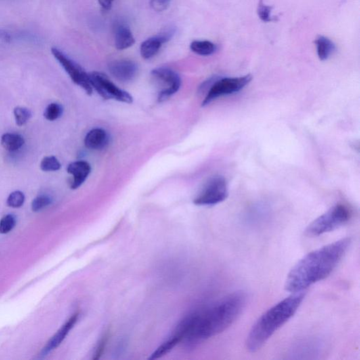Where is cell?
Instances as JSON below:
<instances>
[{
  "label": "cell",
  "mask_w": 360,
  "mask_h": 360,
  "mask_svg": "<svg viewBox=\"0 0 360 360\" xmlns=\"http://www.w3.org/2000/svg\"><path fill=\"white\" fill-rule=\"evenodd\" d=\"M246 302L244 292L229 294L186 317L175 333L185 340L186 346L196 347L230 327L246 307Z\"/></svg>",
  "instance_id": "1"
},
{
  "label": "cell",
  "mask_w": 360,
  "mask_h": 360,
  "mask_svg": "<svg viewBox=\"0 0 360 360\" xmlns=\"http://www.w3.org/2000/svg\"><path fill=\"white\" fill-rule=\"evenodd\" d=\"M351 243V238L346 237L305 255L289 272L285 289L292 294L304 292L326 279L341 261Z\"/></svg>",
  "instance_id": "2"
},
{
  "label": "cell",
  "mask_w": 360,
  "mask_h": 360,
  "mask_svg": "<svg viewBox=\"0 0 360 360\" xmlns=\"http://www.w3.org/2000/svg\"><path fill=\"white\" fill-rule=\"evenodd\" d=\"M304 292L292 294L262 314L249 331L246 348L250 352L261 349L276 331L290 320L304 299Z\"/></svg>",
  "instance_id": "3"
},
{
  "label": "cell",
  "mask_w": 360,
  "mask_h": 360,
  "mask_svg": "<svg viewBox=\"0 0 360 360\" xmlns=\"http://www.w3.org/2000/svg\"><path fill=\"white\" fill-rule=\"evenodd\" d=\"M352 216L349 207L343 204L335 205L312 222L306 228L304 235L308 237H316L331 232L347 224Z\"/></svg>",
  "instance_id": "4"
},
{
  "label": "cell",
  "mask_w": 360,
  "mask_h": 360,
  "mask_svg": "<svg viewBox=\"0 0 360 360\" xmlns=\"http://www.w3.org/2000/svg\"><path fill=\"white\" fill-rule=\"evenodd\" d=\"M89 78L93 89L105 100H115L125 103L133 102V97L128 92L115 85L102 73H90Z\"/></svg>",
  "instance_id": "5"
},
{
  "label": "cell",
  "mask_w": 360,
  "mask_h": 360,
  "mask_svg": "<svg viewBox=\"0 0 360 360\" xmlns=\"http://www.w3.org/2000/svg\"><path fill=\"white\" fill-rule=\"evenodd\" d=\"M229 195L227 180L223 176L210 178L193 200L197 206H214L226 200Z\"/></svg>",
  "instance_id": "6"
},
{
  "label": "cell",
  "mask_w": 360,
  "mask_h": 360,
  "mask_svg": "<svg viewBox=\"0 0 360 360\" xmlns=\"http://www.w3.org/2000/svg\"><path fill=\"white\" fill-rule=\"evenodd\" d=\"M151 78L158 87V101L164 102L177 93L182 85L179 75L172 69L158 68L151 73Z\"/></svg>",
  "instance_id": "7"
},
{
  "label": "cell",
  "mask_w": 360,
  "mask_h": 360,
  "mask_svg": "<svg viewBox=\"0 0 360 360\" xmlns=\"http://www.w3.org/2000/svg\"><path fill=\"white\" fill-rule=\"evenodd\" d=\"M252 80L251 75L237 78H225L217 80L210 87L202 103L203 106H208L219 97L239 93Z\"/></svg>",
  "instance_id": "8"
},
{
  "label": "cell",
  "mask_w": 360,
  "mask_h": 360,
  "mask_svg": "<svg viewBox=\"0 0 360 360\" xmlns=\"http://www.w3.org/2000/svg\"><path fill=\"white\" fill-rule=\"evenodd\" d=\"M51 51L55 58L66 70L72 81L85 90L88 95H93V89L90 84L89 74H87L79 64L69 58L60 49L52 47Z\"/></svg>",
  "instance_id": "9"
},
{
  "label": "cell",
  "mask_w": 360,
  "mask_h": 360,
  "mask_svg": "<svg viewBox=\"0 0 360 360\" xmlns=\"http://www.w3.org/2000/svg\"><path fill=\"white\" fill-rule=\"evenodd\" d=\"M111 74L120 82L131 81L137 74V64L129 60H116L109 65Z\"/></svg>",
  "instance_id": "10"
},
{
  "label": "cell",
  "mask_w": 360,
  "mask_h": 360,
  "mask_svg": "<svg viewBox=\"0 0 360 360\" xmlns=\"http://www.w3.org/2000/svg\"><path fill=\"white\" fill-rule=\"evenodd\" d=\"M78 317H79V314L77 313H75L74 315H73L71 317L69 318L68 320L61 327L60 329L47 342V345L42 350L41 353L40 355L41 357H45L49 352L56 349L62 344L67 335L69 334L70 331L74 328L75 325L77 322Z\"/></svg>",
  "instance_id": "11"
},
{
  "label": "cell",
  "mask_w": 360,
  "mask_h": 360,
  "mask_svg": "<svg viewBox=\"0 0 360 360\" xmlns=\"http://www.w3.org/2000/svg\"><path fill=\"white\" fill-rule=\"evenodd\" d=\"M92 168L89 163L85 160H78L68 165L67 172L73 176L70 188L77 189L82 185L91 172Z\"/></svg>",
  "instance_id": "12"
},
{
  "label": "cell",
  "mask_w": 360,
  "mask_h": 360,
  "mask_svg": "<svg viewBox=\"0 0 360 360\" xmlns=\"http://www.w3.org/2000/svg\"><path fill=\"white\" fill-rule=\"evenodd\" d=\"M171 36L172 32L167 31L156 37L149 38L145 40L141 45V56L145 59H149L156 56L161 48L163 44L168 41Z\"/></svg>",
  "instance_id": "13"
},
{
  "label": "cell",
  "mask_w": 360,
  "mask_h": 360,
  "mask_svg": "<svg viewBox=\"0 0 360 360\" xmlns=\"http://www.w3.org/2000/svg\"><path fill=\"white\" fill-rule=\"evenodd\" d=\"M114 37L115 45L119 50L128 49L135 43L133 32L124 23H116L114 27Z\"/></svg>",
  "instance_id": "14"
},
{
  "label": "cell",
  "mask_w": 360,
  "mask_h": 360,
  "mask_svg": "<svg viewBox=\"0 0 360 360\" xmlns=\"http://www.w3.org/2000/svg\"><path fill=\"white\" fill-rule=\"evenodd\" d=\"M109 135L106 130L95 128L90 130L85 137V147L92 150H101L106 148L109 143Z\"/></svg>",
  "instance_id": "15"
},
{
  "label": "cell",
  "mask_w": 360,
  "mask_h": 360,
  "mask_svg": "<svg viewBox=\"0 0 360 360\" xmlns=\"http://www.w3.org/2000/svg\"><path fill=\"white\" fill-rule=\"evenodd\" d=\"M317 55L321 61L327 60L336 51V45L328 38L319 36L315 40Z\"/></svg>",
  "instance_id": "16"
},
{
  "label": "cell",
  "mask_w": 360,
  "mask_h": 360,
  "mask_svg": "<svg viewBox=\"0 0 360 360\" xmlns=\"http://www.w3.org/2000/svg\"><path fill=\"white\" fill-rule=\"evenodd\" d=\"M24 138L16 133H6L2 136L1 145L5 150L14 152L24 146Z\"/></svg>",
  "instance_id": "17"
},
{
  "label": "cell",
  "mask_w": 360,
  "mask_h": 360,
  "mask_svg": "<svg viewBox=\"0 0 360 360\" xmlns=\"http://www.w3.org/2000/svg\"><path fill=\"white\" fill-rule=\"evenodd\" d=\"M181 341V338L177 336V335L174 334L173 336L170 337V338H168L164 344L160 345V346L151 354L149 359H158V358L162 357L163 356L167 355L168 352L171 351V350Z\"/></svg>",
  "instance_id": "18"
},
{
  "label": "cell",
  "mask_w": 360,
  "mask_h": 360,
  "mask_svg": "<svg viewBox=\"0 0 360 360\" xmlns=\"http://www.w3.org/2000/svg\"><path fill=\"white\" fill-rule=\"evenodd\" d=\"M190 49L201 56H209L215 52L217 47L214 43L208 40H195L191 43Z\"/></svg>",
  "instance_id": "19"
},
{
  "label": "cell",
  "mask_w": 360,
  "mask_h": 360,
  "mask_svg": "<svg viewBox=\"0 0 360 360\" xmlns=\"http://www.w3.org/2000/svg\"><path fill=\"white\" fill-rule=\"evenodd\" d=\"M63 112H64V109L61 105L57 103H51L46 108L44 116L47 120L53 121L62 116Z\"/></svg>",
  "instance_id": "20"
},
{
  "label": "cell",
  "mask_w": 360,
  "mask_h": 360,
  "mask_svg": "<svg viewBox=\"0 0 360 360\" xmlns=\"http://www.w3.org/2000/svg\"><path fill=\"white\" fill-rule=\"evenodd\" d=\"M16 123L19 126H24L31 118L32 114L29 109L24 107H16L13 110Z\"/></svg>",
  "instance_id": "21"
},
{
  "label": "cell",
  "mask_w": 360,
  "mask_h": 360,
  "mask_svg": "<svg viewBox=\"0 0 360 360\" xmlns=\"http://www.w3.org/2000/svg\"><path fill=\"white\" fill-rule=\"evenodd\" d=\"M61 163L55 156L45 157L40 163V168L44 172H53L60 170Z\"/></svg>",
  "instance_id": "22"
},
{
  "label": "cell",
  "mask_w": 360,
  "mask_h": 360,
  "mask_svg": "<svg viewBox=\"0 0 360 360\" xmlns=\"http://www.w3.org/2000/svg\"><path fill=\"white\" fill-rule=\"evenodd\" d=\"M16 224V219L13 214H9L0 220V233L5 235L10 232Z\"/></svg>",
  "instance_id": "23"
},
{
  "label": "cell",
  "mask_w": 360,
  "mask_h": 360,
  "mask_svg": "<svg viewBox=\"0 0 360 360\" xmlns=\"http://www.w3.org/2000/svg\"><path fill=\"white\" fill-rule=\"evenodd\" d=\"M24 193L20 191H15L10 193L7 200V204L13 208H19L24 205L25 202Z\"/></svg>",
  "instance_id": "24"
},
{
  "label": "cell",
  "mask_w": 360,
  "mask_h": 360,
  "mask_svg": "<svg viewBox=\"0 0 360 360\" xmlns=\"http://www.w3.org/2000/svg\"><path fill=\"white\" fill-rule=\"evenodd\" d=\"M51 204V199L50 197L45 196V195L36 197L32 202L31 208L32 211H40V210L44 209V208L49 206Z\"/></svg>",
  "instance_id": "25"
},
{
  "label": "cell",
  "mask_w": 360,
  "mask_h": 360,
  "mask_svg": "<svg viewBox=\"0 0 360 360\" xmlns=\"http://www.w3.org/2000/svg\"><path fill=\"white\" fill-rule=\"evenodd\" d=\"M272 7L265 5L262 0H260L258 7V14L262 21L265 22H269L273 21V17L271 16Z\"/></svg>",
  "instance_id": "26"
},
{
  "label": "cell",
  "mask_w": 360,
  "mask_h": 360,
  "mask_svg": "<svg viewBox=\"0 0 360 360\" xmlns=\"http://www.w3.org/2000/svg\"><path fill=\"white\" fill-rule=\"evenodd\" d=\"M170 2L171 0H151L150 5L155 11H164L168 8Z\"/></svg>",
  "instance_id": "27"
},
{
  "label": "cell",
  "mask_w": 360,
  "mask_h": 360,
  "mask_svg": "<svg viewBox=\"0 0 360 360\" xmlns=\"http://www.w3.org/2000/svg\"><path fill=\"white\" fill-rule=\"evenodd\" d=\"M108 334H106L102 337V338L101 339L98 346H97V349H96L95 357H93L94 359H98L101 357V356L102 355L103 350H104L107 341H108Z\"/></svg>",
  "instance_id": "28"
},
{
  "label": "cell",
  "mask_w": 360,
  "mask_h": 360,
  "mask_svg": "<svg viewBox=\"0 0 360 360\" xmlns=\"http://www.w3.org/2000/svg\"><path fill=\"white\" fill-rule=\"evenodd\" d=\"M12 41V34L8 30L0 29V47L9 45Z\"/></svg>",
  "instance_id": "29"
},
{
  "label": "cell",
  "mask_w": 360,
  "mask_h": 360,
  "mask_svg": "<svg viewBox=\"0 0 360 360\" xmlns=\"http://www.w3.org/2000/svg\"><path fill=\"white\" fill-rule=\"evenodd\" d=\"M98 1L103 10H109L112 8L114 0H98Z\"/></svg>",
  "instance_id": "30"
}]
</instances>
